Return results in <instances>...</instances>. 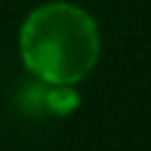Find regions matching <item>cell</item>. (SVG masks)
<instances>
[{
    "instance_id": "1",
    "label": "cell",
    "mask_w": 151,
    "mask_h": 151,
    "mask_svg": "<svg viewBox=\"0 0 151 151\" xmlns=\"http://www.w3.org/2000/svg\"><path fill=\"white\" fill-rule=\"evenodd\" d=\"M24 64L52 85L83 80L99 57L94 19L71 2H47L28 14L19 35Z\"/></svg>"
}]
</instances>
